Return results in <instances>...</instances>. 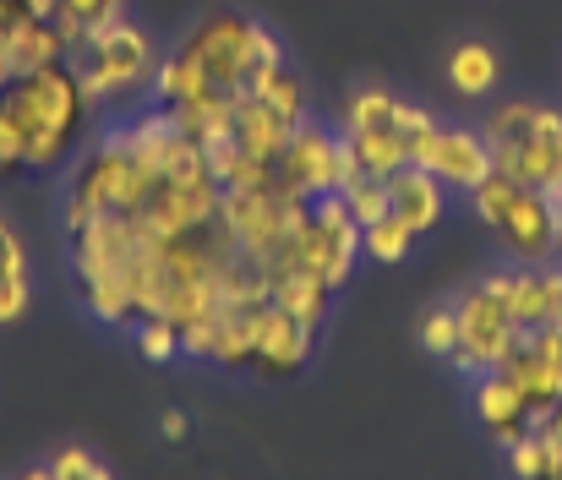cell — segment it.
I'll use <instances>...</instances> for the list:
<instances>
[{"instance_id": "obj_2", "label": "cell", "mask_w": 562, "mask_h": 480, "mask_svg": "<svg viewBox=\"0 0 562 480\" xmlns=\"http://www.w3.org/2000/svg\"><path fill=\"white\" fill-rule=\"evenodd\" d=\"M0 104L22 132V154H27L33 175H49V169L77 159L88 148V126H93V110H99L82 93V82L66 60L27 71V77H11L0 88Z\"/></svg>"}, {"instance_id": "obj_30", "label": "cell", "mask_w": 562, "mask_h": 480, "mask_svg": "<svg viewBox=\"0 0 562 480\" xmlns=\"http://www.w3.org/2000/svg\"><path fill=\"white\" fill-rule=\"evenodd\" d=\"M16 480H55V470H49V465H27Z\"/></svg>"}, {"instance_id": "obj_6", "label": "cell", "mask_w": 562, "mask_h": 480, "mask_svg": "<svg viewBox=\"0 0 562 480\" xmlns=\"http://www.w3.org/2000/svg\"><path fill=\"white\" fill-rule=\"evenodd\" d=\"M426 126H437V115L426 104L387 93V88H356L339 110V137H345L350 159L376 180H387L393 169L409 164V148Z\"/></svg>"}, {"instance_id": "obj_23", "label": "cell", "mask_w": 562, "mask_h": 480, "mask_svg": "<svg viewBox=\"0 0 562 480\" xmlns=\"http://www.w3.org/2000/svg\"><path fill=\"white\" fill-rule=\"evenodd\" d=\"M132 344H137V355H143L148 366H170V360L187 355V333H181L170 317H137Z\"/></svg>"}, {"instance_id": "obj_4", "label": "cell", "mask_w": 562, "mask_h": 480, "mask_svg": "<svg viewBox=\"0 0 562 480\" xmlns=\"http://www.w3.org/2000/svg\"><path fill=\"white\" fill-rule=\"evenodd\" d=\"M159 55H165L159 38H154L143 22H132V11H126V16H115V22L82 33V38L66 49V66L77 71L82 93H88L99 110H110V104H121V99H132V93H143V88L154 82Z\"/></svg>"}, {"instance_id": "obj_28", "label": "cell", "mask_w": 562, "mask_h": 480, "mask_svg": "<svg viewBox=\"0 0 562 480\" xmlns=\"http://www.w3.org/2000/svg\"><path fill=\"white\" fill-rule=\"evenodd\" d=\"M22 169H27L22 132H16V121L5 115V104H0V180H11V175H22Z\"/></svg>"}, {"instance_id": "obj_3", "label": "cell", "mask_w": 562, "mask_h": 480, "mask_svg": "<svg viewBox=\"0 0 562 480\" xmlns=\"http://www.w3.org/2000/svg\"><path fill=\"white\" fill-rule=\"evenodd\" d=\"M154 180H159V169L132 154V143L121 137V126H104L99 137H88V148L66 169V186H60V235L66 230H82L93 219H110V213H143Z\"/></svg>"}, {"instance_id": "obj_11", "label": "cell", "mask_w": 562, "mask_h": 480, "mask_svg": "<svg viewBox=\"0 0 562 480\" xmlns=\"http://www.w3.org/2000/svg\"><path fill=\"white\" fill-rule=\"evenodd\" d=\"M409 164H420V169H431L448 191H475L497 164H492V148H486V137L475 132V126H426L420 137H415V148H409Z\"/></svg>"}, {"instance_id": "obj_26", "label": "cell", "mask_w": 562, "mask_h": 480, "mask_svg": "<svg viewBox=\"0 0 562 480\" xmlns=\"http://www.w3.org/2000/svg\"><path fill=\"white\" fill-rule=\"evenodd\" d=\"M420 349L437 355V360H453V349H459V317H453V301H448V306H431V312L420 317Z\"/></svg>"}, {"instance_id": "obj_15", "label": "cell", "mask_w": 562, "mask_h": 480, "mask_svg": "<svg viewBox=\"0 0 562 480\" xmlns=\"http://www.w3.org/2000/svg\"><path fill=\"white\" fill-rule=\"evenodd\" d=\"M470 399H475V421H481V432H486L492 443L514 448L525 432H536V410L525 404V393H519L503 371H481L475 388H470Z\"/></svg>"}, {"instance_id": "obj_1", "label": "cell", "mask_w": 562, "mask_h": 480, "mask_svg": "<svg viewBox=\"0 0 562 480\" xmlns=\"http://www.w3.org/2000/svg\"><path fill=\"white\" fill-rule=\"evenodd\" d=\"M284 38L235 5H213L176 38L170 55H159V71L148 82L159 110H191L213 99H240L257 82H268L284 66Z\"/></svg>"}, {"instance_id": "obj_7", "label": "cell", "mask_w": 562, "mask_h": 480, "mask_svg": "<svg viewBox=\"0 0 562 480\" xmlns=\"http://www.w3.org/2000/svg\"><path fill=\"white\" fill-rule=\"evenodd\" d=\"M470 208H475V219L503 241V252H508L514 263L541 268V263H558L562 257L558 208H552L547 191H536V186H525V180L492 169V175L470 191Z\"/></svg>"}, {"instance_id": "obj_29", "label": "cell", "mask_w": 562, "mask_h": 480, "mask_svg": "<svg viewBox=\"0 0 562 480\" xmlns=\"http://www.w3.org/2000/svg\"><path fill=\"white\" fill-rule=\"evenodd\" d=\"M159 437H165V443H187L191 437V415L187 410H165V415H159Z\"/></svg>"}, {"instance_id": "obj_9", "label": "cell", "mask_w": 562, "mask_h": 480, "mask_svg": "<svg viewBox=\"0 0 562 480\" xmlns=\"http://www.w3.org/2000/svg\"><path fill=\"white\" fill-rule=\"evenodd\" d=\"M273 175H279V186L295 191L301 202H317V197L345 191V186H350L356 175H367V169L350 159V148H345V137H339L334 126H323V121L306 115V121L290 132V143L279 148Z\"/></svg>"}, {"instance_id": "obj_8", "label": "cell", "mask_w": 562, "mask_h": 480, "mask_svg": "<svg viewBox=\"0 0 562 480\" xmlns=\"http://www.w3.org/2000/svg\"><path fill=\"white\" fill-rule=\"evenodd\" d=\"M218 219H224V230L235 235L240 257L262 263V257L306 219V202H301L295 191H284L279 175H262V180H246V186H224Z\"/></svg>"}, {"instance_id": "obj_24", "label": "cell", "mask_w": 562, "mask_h": 480, "mask_svg": "<svg viewBox=\"0 0 562 480\" xmlns=\"http://www.w3.org/2000/svg\"><path fill=\"white\" fill-rule=\"evenodd\" d=\"M251 93H262V99H268L279 115H290L295 126H301V121H306V110H312V93H306V82H301V71H295L290 60H284L268 82H257Z\"/></svg>"}, {"instance_id": "obj_16", "label": "cell", "mask_w": 562, "mask_h": 480, "mask_svg": "<svg viewBox=\"0 0 562 480\" xmlns=\"http://www.w3.org/2000/svg\"><path fill=\"white\" fill-rule=\"evenodd\" d=\"M387 213H398L415 235H426V230H437L448 219V186L431 169L404 164V169L387 175Z\"/></svg>"}, {"instance_id": "obj_21", "label": "cell", "mask_w": 562, "mask_h": 480, "mask_svg": "<svg viewBox=\"0 0 562 480\" xmlns=\"http://www.w3.org/2000/svg\"><path fill=\"white\" fill-rule=\"evenodd\" d=\"M415 230L398 219V213H382L376 224H367L361 230V257H372V263H382V268H398L409 252H415Z\"/></svg>"}, {"instance_id": "obj_14", "label": "cell", "mask_w": 562, "mask_h": 480, "mask_svg": "<svg viewBox=\"0 0 562 480\" xmlns=\"http://www.w3.org/2000/svg\"><path fill=\"white\" fill-rule=\"evenodd\" d=\"M317 349V327L295 322L290 312H279L273 301L257 306V338H251V371L268 377V382H284L295 377Z\"/></svg>"}, {"instance_id": "obj_25", "label": "cell", "mask_w": 562, "mask_h": 480, "mask_svg": "<svg viewBox=\"0 0 562 480\" xmlns=\"http://www.w3.org/2000/svg\"><path fill=\"white\" fill-rule=\"evenodd\" d=\"M339 197H345V208L356 213V224H361V230L376 224V219L387 213V180H376V175H356Z\"/></svg>"}, {"instance_id": "obj_31", "label": "cell", "mask_w": 562, "mask_h": 480, "mask_svg": "<svg viewBox=\"0 0 562 480\" xmlns=\"http://www.w3.org/2000/svg\"><path fill=\"white\" fill-rule=\"evenodd\" d=\"M552 208H558V235H562V197H552Z\"/></svg>"}, {"instance_id": "obj_19", "label": "cell", "mask_w": 562, "mask_h": 480, "mask_svg": "<svg viewBox=\"0 0 562 480\" xmlns=\"http://www.w3.org/2000/svg\"><path fill=\"white\" fill-rule=\"evenodd\" d=\"M262 279H268V301H273L279 312H290V317L306 322V327H323V322H328L334 290H328L317 274L290 268V274H262Z\"/></svg>"}, {"instance_id": "obj_12", "label": "cell", "mask_w": 562, "mask_h": 480, "mask_svg": "<svg viewBox=\"0 0 562 480\" xmlns=\"http://www.w3.org/2000/svg\"><path fill=\"white\" fill-rule=\"evenodd\" d=\"M497 371L525 393V404H530L536 421H541L552 404H562V322L525 327L519 344H514V355H508Z\"/></svg>"}, {"instance_id": "obj_22", "label": "cell", "mask_w": 562, "mask_h": 480, "mask_svg": "<svg viewBox=\"0 0 562 480\" xmlns=\"http://www.w3.org/2000/svg\"><path fill=\"white\" fill-rule=\"evenodd\" d=\"M115 16H126V0H55L49 22L66 33V44H77L82 33H93V27H104Z\"/></svg>"}, {"instance_id": "obj_20", "label": "cell", "mask_w": 562, "mask_h": 480, "mask_svg": "<svg viewBox=\"0 0 562 480\" xmlns=\"http://www.w3.org/2000/svg\"><path fill=\"white\" fill-rule=\"evenodd\" d=\"M33 306V279H27V246L11 230V219L0 213V327L22 322Z\"/></svg>"}, {"instance_id": "obj_10", "label": "cell", "mask_w": 562, "mask_h": 480, "mask_svg": "<svg viewBox=\"0 0 562 480\" xmlns=\"http://www.w3.org/2000/svg\"><path fill=\"white\" fill-rule=\"evenodd\" d=\"M453 317H459V349H453V371H464V377H481V371H497L508 355H514V344H519V322L503 312V301L475 279L470 290H459L453 295Z\"/></svg>"}, {"instance_id": "obj_18", "label": "cell", "mask_w": 562, "mask_h": 480, "mask_svg": "<svg viewBox=\"0 0 562 480\" xmlns=\"http://www.w3.org/2000/svg\"><path fill=\"white\" fill-rule=\"evenodd\" d=\"M497 82H503V60H497V49H492L486 38L453 44V55H448V88H453L459 99L481 104V99L497 93Z\"/></svg>"}, {"instance_id": "obj_13", "label": "cell", "mask_w": 562, "mask_h": 480, "mask_svg": "<svg viewBox=\"0 0 562 480\" xmlns=\"http://www.w3.org/2000/svg\"><path fill=\"white\" fill-rule=\"evenodd\" d=\"M481 284L503 301V312L519 322V327L562 322V268L558 263H541V268H530V263L497 268V274H486Z\"/></svg>"}, {"instance_id": "obj_32", "label": "cell", "mask_w": 562, "mask_h": 480, "mask_svg": "<svg viewBox=\"0 0 562 480\" xmlns=\"http://www.w3.org/2000/svg\"><path fill=\"white\" fill-rule=\"evenodd\" d=\"M541 480H552V476H541Z\"/></svg>"}, {"instance_id": "obj_17", "label": "cell", "mask_w": 562, "mask_h": 480, "mask_svg": "<svg viewBox=\"0 0 562 480\" xmlns=\"http://www.w3.org/2000/svg\"><path fill=\"white\" fill-rule=\"evenodd\" d=\"M66 33L49 22V16H27L22 27H11L0 38V60H5V77H27V71H44V66H60L66 60Z\"/></svg>"}, {"instance_id": "obj_27", "label": "cell", "mask_w": 562, "mask_h": 480, "mask_svg": "<svg viewBox=\"0 0 562 480\" xmlns=\"http://www.w3.org/2000/svg\"><path fill=\"white\" fill-rule=\"evenodd\" d=\"M49 470H55V480H115L110 470H104V459L88 454L82 443H66V448L49 459Z\"/></svg>"}, {"instance_id": "obj_5", "label": "cell", "mask_w": 562, "mask_h": 480, "mask_svg": "<svg viewBox=\"0 0 562 480\" xmlns=\"http://www.w3.org/2000/svg\"><path fill=\"white\" fill-rule=\"evenodd\" d=\"M492 164L547 197H562V110L541 99H503L481 126Z\"/></svg>"}]
</instances>
